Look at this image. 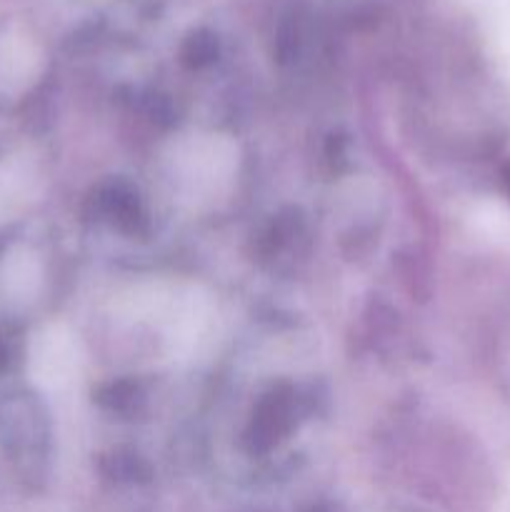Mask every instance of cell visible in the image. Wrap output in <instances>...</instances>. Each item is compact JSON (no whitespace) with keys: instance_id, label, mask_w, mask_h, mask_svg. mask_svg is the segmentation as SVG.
Segmentation results:
<instances>
[{"instance_id":"1","label":"cell","mask_w":510,"mask_h":512,"mask_svg":"<svg viewBox=\"0 0 510 512\" xmlns=\"http://www.w3.org/2000/svg\"><path fill=\"white\" fill-rule=\"evenodd\" d=\"M235 165V145L223 138H195L175 155V170L190 185V195L218 193L233 178Z\"/></svg>"}]
</instances>
